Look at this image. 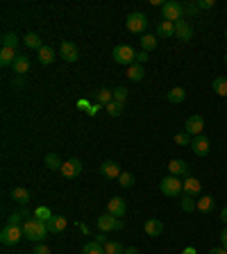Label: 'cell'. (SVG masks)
I'll return each instance as SVG.
<instances>
[{
  "label": "cell",
  "mask_w": 227,
  "mask_h": 254,
  "mask_svg": "<svg viewBox=\"0 0 227 254\" xmlns=\"http://www.w3.org/2000/svg\"><path fill=\"white\" fill-rule=\"evenodd\" d=\"M21 227H23V236L28 238V241H32V243H41L43 238L50 234L48 223H43V220H36L34 216L25 220Z\"/></svg>",
  "instance_id": "cell-1"
},
{
  "label": "cell",
  "mask_w": 227,
  "mask_h": 254,
  "mask_svg": "<svg viewBox=\"0 0 227 254\" xmlns=\"http://www.w3.org/2000/svg\"><path fill=\"white\" fill-rule=\"evenodd\" d=\"M23 238L25 236H23V227H21V225H5L2 231H0V241H2V245H7V248L18 245Z\"/></svg>",
  "instance_id": "cell-2"
},
{
  "label": "cell",
  "mask_w": 227,
  "mask_h": 254,
  "mask_svg": "<svg viewBox=\"0 0 227 254\" xmlns=\"http://www.w3.org/2000/svg\"><path fill=\"white\" fill-rule=\"evenodd\" d=\"M125 28L132 32V34H145V30H148V16L141 12H132L127 14L125 18Z\"/></svg>",
  "instance_id": "cell-3"
},
{
  "label": "cell",
  "mask_w": 227,
  "mask_h": 254,
  "mask_svg": "<svg viewBox=\"0 0 227 254\" xmlns=\"http://www.w3.org/2000/svg\"><path fill=\"white\" fill-rule=\"evenodd\" d=\"M162 16L168 23H177L184 16V5L177 2V0H168V2H162Z\"/></svg>",
  "instance_id": "cell-4"
},
{
  "label": "cell",
  "mask_w": 227,
  "mask_h": 254,
  "mask_svg": "<svg viewBox=\"0 0 227 254\" xmlns=\"http://www.w3.org/2000/svg\"><path fill=\"white\" fill-rule=\"evenodd\" d=\"M112 55H114V61H116V64H123V66H127V68L134 64V59H137V50L132 46H127V43L116 46Z\"/></svg>",
  "instance_id": "cell-5"
},
{
  "label": "cell",
  "mask_w": 227,
  "mask_h": 254,
  "mask_svg": "<svg viewBox=\"0 0 227 254\" xmlns=\"http://www.w3.org/2000/svg\"><path fill=\"white\" fill-rule=\"evenodd\" d=\"M159 191H162L166 198H177V195L184 193V189H182V182H179V177H175V175H168V177H164L162 182H159Z\"/></svg>",
  "instance_id": "cell-6"
},
{
  "label": "cell",
  "mask_w": 227,
  "mask_h": 254,
  "mask_svg": "<svg viewBox=\"0 0 227 254\" xmlns=\"http://www.w3.org/2000/svg\"><path fill=\"white\" fill-rule=\"evenodd\" d=\"M98 229L105 231V234H109V231H120L123 229V218H116L112 213H105V216L98 218Z\"/></svg>",
  "instance_id": "cell-7"
},
{
  "label": "cell",
  "mask_w": 227,
  "mask_h": 254,
  "mask_svg": "<svg viewBox=\"0 0 227 254\" xmlns=\"http://www.w3.org/2000/svg\"><path fill=\"white\" fill-rule=\"evenodd\" d=\"M204 130V118L200 116V113H193V116H189L184 123V132L191 136H200Z\"/></svg>",
  "instance_id": "cell-8"
},
{
  "label": "cell",
  "mask_w": 227,
  "mask_h": 254,
  "mask_svg": "<svg viewBox=\"0 0 227 254\" xmlns=\"http://www.w3.org/2000/svg\"><path fill=\"white\" fill-rule=\"evenodd\" d=\"M191 150L196 157H207L211 150V141L207 139V136H193V141H191Z\"/></svg>",
  "instance_id": "cell-9"
},
{
  "label": "cell",
  "mask_w": 227,
  "mask_h": 254,
  "mask_svg": "<svg viewBox=\"0 0 227 254\" xmlns=\"http://www.w3.org/2000/svg\"><path fill=\"white\" fill-rule=\"evenodd\" d=\"M59 57L64 61H68V64H73V61H78L80 59V50H78V46L73 41H64L59 46Z\"/></svg>",
  "instance_id": "cell-10"
},
{
  "label": "cell",
  "mask_w": 227,
  "mask_h": 254,
  "mask_svg": "<svg viewBox=\"0 0 227 254\" xmlns=\"http://www.w3.org/2000/svg\"><path fill=\"white\" fill-rule=\"evenodd\" d=\"M61 175H64L66 179H73V177H78L80 172H82V161L78 159V157H73V159L64 161V166H61Z\"/></svg>",
  "instance_id": "cell-11"
},
{
  "label": "cell",
  "mask_w": 227,
  "mask_h": 254,
  "mask_svg": "<svg viewBox=\"0 0 227 254\" xmlns=\"http://www.w3.org/2000/svg\"><path fill=\"white\" fill-rule=\"evenodd\" d=\"M175 36H177L179 41H191V36H193V28H191V23H189V21H184V18H182V21H177V23H175Z\"/></svg>",
  "instance_id": "cell-12"
},
{
  "label": "cell",
  "mask_w": 227,
  "mask_h": 254,
  "mask_svg": "<svg viewBox=\"0 0 227 254\" xmlns=\"http://www.w3.org/2000/svg\"><path fill=\"white\" fill-rule=\"evenodd\" d=\"M168 170L175 177H189V164L184 159H170L168 161Z\"/></svg>",
  "instance_id": "cell-13"
},
{
  "label": "cell",
  "mask_w": 227,
  "mask_h": 254,
  "mask_svg": "<svg viewBox=\"0 0 227 254\" xmlns=\"http://www.w3.org/2000/svg\"><path fill=\"white\" fill-rule=\"evenodd\" d=\"M125 211H127V207H125V200H123V198H112V200L107 202V213L116 216V218H123Z\"/></svg>",
  "instance_id": "cell-14"
},
{
  "label": "cell",
  "mask_w": 227,
  "mask_h": 254,
  "mask_svg": "<svg viewBox=\"0 0 227 254\" xmlns=\"http://www.w3.org/2000/svg\"><path fill=\"white\" fill-rule=\"evenodd\" d=\"M182 189H184V195L198 198V195L202 193V184H200V179H196V177H186L184 182H182Z\"/></svg>",
  "instance_id": "cell-15"
},
{
  "label": "cell",
  "mask_w": 227,
  "mask_h": 254,
  "mask_svg": "<svg viewBox=\"0 0 227 254\" xmlns=\"http://www.w3.org/2000/svg\"><path fill=\"white\" fill-rule=\"evenodd\" d=\"M100 172L107 179H118L120 177V166L116 161H102L100 164Z\"/></svg>",
  "instance_id": "cell-16"
},
{
  "label": "cell",
  "mask_w": 227,
  "mask_h": 254,
  "mask_svg": "<svg viewBox=\"0 0 227 254\" xmlns=\"http://www.w3.org/2000/svg\"><path fill=\"white\" fill-rule=\"evenodd\" d=\"M12 200L25 207V204L32 200V193L28 189H23V186H14V189H12Z\"/></svg>",
  "instance_id": "cell-17"
},
{
  "label": "cell",
  "mask_w": 227,
  "mask_h": 254,
  "mask_svg": "<svg viewBox=\"0 0 227 254\" xmlns=\"http://www.w3.org/2000/svg\"><path fill=\"white\" fill-rule=\"evenodd\" d=\"M162 231H164L162 220H157V218L145 220V234H148V236H162Z\"/></svg>",
  "instance_id": "cell-18"
},
{
  "label": "cell",
  "mask_w": 227,
  "mask_h": 254,
  "mask_svg": "<svg viewBox=\"0 0 227 254\" xmlns=\"http://www.w3.org/2000/svg\"><path fill=\"white\" fill-rule=\"evenodd\" d=\"M214 207H216V200L211 195H200V198H198V211L200 213H211Z\"/></svg>",
  "instance_id": "cell-19"
},
{
  "label": "cell",
  "mask_w": 227,
  "mask_h": 254,
  "mask_svg": "<svg viewBox=\"0 0 227 254\" xmlns=\"http://www.w3.org/2000/svg\"><path fill=\"white\" fill-rule=\"evenodd\" d=\"M66 223H68V220H66L64 216H53V218L48 220V229H50V234H61V231L66 229Z\"/></svg>",
  "instance_id": "cell-20"
},
{
  "label": "cell",
  "mask_w": 227,
  "mask_h": 254,
  "mask_svg": "<svg viewBox=\"0 0 227 254\" xmlns=\"http://www.w3.org/2000/svg\"><path fill=\"white\" fill-rule=\"evenodd\" d=\"M12 68H14V73H16V75H25V73H30V59H28L25 55H18Z\"/></svg>",
  "instance_id": "cell-21"
},
{
  "label": "cell",
  "mask_w": 227,
  "mask_h": 254,
  "mask_svg": "<svg viewBox=\"0 0 227 254\" xmlns=\"http://www.w3.org/2000/svg\"><path fill=\"white\" fill-rule=\"evenodd\" d=\"M157 36H159V39H170V36H175V23L162 21V23L157 25Z\"/></svg>",
  "instance_id": "cell-22"
},
{
  "label": "cell",
  "mask_w": 227,
  "mask_h": 254,
  "mask_svg": "<svg viewBox=\"0 0 227 254\" xmlns=\"http://www.w3.org/2000/svg\"><path fill=\"white\" fill-rule=\"evenodd\" d=\"M16 50H9V48H2L0 50V66L2 68H7V66H14V61H16Z\"/></svg>",
  "instance_id": "cell-23"
},
{
  "label": "cell",
  "mask_w": 227,
  "mask_h": 254,
  "mask_svg": "<svg viewBox=\"0 0 227 254\" xmlns=\"http://www.w3.org/2000/svg\"><path fill=\"white\" fill-rule=\"evenodd\" d=\"M186 98V91L182 89V86H175V89H170L166 93V100L170 102V105H179V102H184Z\"/></svg>",
  "instance_id": "cell-24"
},
{
  "label": "cell",
  "mask_w": 227,
  "mask_h": 254,
  "mask_svg": "<svg viewBox=\"0 0 227 254\" xmlns=\"http://www.w3.org/2000/svg\"><path fill=\"white\" fill-rule=\"evenodd\" d=\"M55 57H57V53L53 50V46H43L41 50H39V61H41L43 66H48L55 61Z\"/></svg>",
  "instance_id": "cell-25"
},
{
  "label": "cell",
  "mask_w": 227,
  "mask_h": 254,
  "mask_svg": "<svg viewBox=\"0 0 227 254\" xmlns=\"http://www.w3.org/2000/svg\"><path fill=\"white\" fill-rule=\"evenodd\" d=\"M25 46L30 48V50H36V53H39V50L43 48L41 36L36 34V32H28V34H25Z\"/></svg>",
  "instance_id": "cell-26"
},
{
  "label": "cell",
  "mask_w": 227,
  "mask_h": 254,
  "mask_svg": "<svg viewBox=\"0 0 227 254\" xmlns=\"http://www.w3.org/2000/svg\"><path fill=\"white\" fill-rule=\"evenodd\" d=\"M143 75H145V71H143V66L141 64H132L130 68H127V77H130L132 82H141Z\"/></svg>",
  "instance_id": "cell-27"
},
{
  "label": "cell",
  "mask_w": 227,
  "mask_h": 254,
  "mask_svg": "<svg viewBox=\"0 0 227 254\" xmlns=\"http://www.w3.org/2000/svg\"><path fill=\"white\" fill-rule=\"evenodd\" d=\"M139 39H141V50H145V53H152L157 48V34H143Z\"/></svg>",
  "instance_id": "cell-28"
},
{
  "label": "cell",
  "mask_w": 227,
  "mask_h": 254,
  "mask_svg": "<svg viewBox=\"0 0 227 254\" xmlns=\"http://www.w3.org/2000/svg\"><path fill=\"white\" fill-rule=\"evenodd\" d=\"M179 207H182V211H186V213L198 211V200L191 198V195H184V198L179 200Z\"/></svg>",
  "instance_id": "cell-29"
},
{
  "label": "cell",
  "mask_w": 227,
  "mask_h": 254,
  "mask_svg": "<svg viewBox=\"0 0 227 254\" xmlns=\"http://www.w3.org/2000/svg\"><path fill=\"white\" fill-rule=\"evenodd\" d=\"M61 166H64V161H61L55 152L46 154V168H48V170H61Z\"/></svg>",
  "instance_id": "cell-30"
},
{
  "label": "cell",
  "mask_w": 227,
  "mask_h": 254,
  "mask_svg": "<svg viewBox=\"0 0 227 254\" xmlns=\"http://www.w3.org/2000/svg\"><path fill=\"white\" fill-rule=\"evenodd\" d=\"M82 254H105V245H100L96 241H89L82 248Z\"/></svg>",
  "instance_id": "cell-31"
},
{
  "label": "cell",
  "mask_w": 227,
  "mask_h": 254,
  "mask_svg": "<svg viewBox=\"0 0 227 254\" xmlns=\"http://www.w3.org/2000/svg\"><path fill=\"white\" fill-rule=\"evenodd\" d=\"M16 46H18V36L14 34V32H7V34H2V48L16 50Z\"/></svg>",
  "instance_id": "cell-32"
},
{
  "label": "cell",
  "mask_w": 227,
  "mask_h": 254,
  "mask_svg": "<svg viewBox=\"0 0 227 254\" xmlns=\"http://www.w3.org/2000/svg\"><path fill=\"white\" fill-rule=\"evenodd\" d=\"M214 91L223 98H227V77H216L214 80Z\"/></svg>",
  "instance_id": "cell-33"
},
{
  "label": "cell",
  "mask_w": 227,
  "mask_h": 254,
  "mask_svg": "<svg viewBox=\"0 0 227 254\" xmlns=\"http://www.w3.org/2000/svg\"><path fill=\"white\" fill-rule=\"evenodd\" d=\"M96 98H98V102H100V105L107 107L109 102H114V91H112V89H100Z\"/></svg>",
  "instance_id": "cell-34"
},
{
  "label": "cell",
  "mask_w": 227,
  "mask_h": 254,
  "mask_svg": "<svg viewBox=\"0 0 227 254\" xmlns=\"http://www.w3.org/2000/svg\"><path fill=\"white\" fill-rule=\"evenodd\" d=\"M118 184L123 189H132V186H134V175H132V172H120Z\"/></svg>",
  "instance_id": "cell-35"
},
{
  "label": "cell",
  "mask_w": 227,
  "mask_h": 254,
  "mask_svg": "<svg viewBox=\"0 0 227 254\" xmlns=\"http://www.w3.org/2000/svg\"><path fill=\"white\" fill-rule=\"evenodd\" d=\"M191 141H193V136L186 134V132H177V134H175V143H177V145H189V148H191Z\"/></svg>",
  "instance_id": "cell-36"
},
{
  "label": "cell",
  "mask_w": 227,
  "mask_h": 254,
  "mask_svg": "<svg viewBox=\"0 0 227 254\" xmlns=\"http://www.w3.org/2000/svg\"><path fill=\"white\" fill-rule=\"evenodd\" d=\"M125 250H123V245L116 241H109L107 245H105V254H123Z\"/></svg>",
  "instance_id": "cell-37"
},
{
  "label": "cell",
  "mask_w": 227,
  "mask_h": 254,
  "mask_svg": "<svg viewBox=\"0 0 227 254\" xmlns=\"http://www.w3.org/2000/svg\"><path fill=\"white\" fill-rule=\"evenodd\" d=\"M112 91H114V100L120 102V105H125V100H127V89L125 86H116V89H112Z\"/></svg>",
  "instance_id": "cell-38"
},
{
  "label": "cell",
  "mask_w": 227,
  "mask_h": 254,
  "mask_svg": "<svg viewBox=\"0 0 227 254\" xmlns=\"http://www.w3.org/2000/svg\"><path fill=\"white\" fill-rule=\"evenodd\" d=\"M105 109H107V113L109 116H114V118H116V116H120V113H123V105H120V102H109L107 107H105Z\"/></svg>",
  "instance_id": "cell-39"
},
{
  "label": "cell",
  "mask_w": 227,
  "mask_h": 254,
  "mask_svg": "<svg viewBox=\"0 0 227 254\" xmlns=\"http://www.w3.org/2000/svg\"><path fill=\"white\" fill-rule=\"evenodd\" d=\"M34 218H36V220H43V223H48V220L53 218V213H50V209L39 207V209L34 211Z\"/></svg>",
  "instance_id": "cell-40"
},
{
  "label": "cell",
  "mask_w": 227,
  "mask_h": 254,
  "mask_svg": "<svg viewBox=\"0 0 227 254\" xmlns=\"http://www.w3.org/2000/svg\"><path fill=\"white\" fill-rule=\"evenodd\" d=\"M198 12H200V9H198V0H193V2H186V5H184V14H186V16H196Z\"/></svg>",
  "instance_id": "cell-41"
},
{
  "label": "cell",
  "mask_w": 227,
  "mask_h": 254,
  "mask_svg": "<svg viewBox=\"0 0 227 254\" xmlns=\"http://www.w3.org/2000/svg\"><path fill=\"white\" fill-rule=\"evenodd\" d=\"M148 59H150V55L145 53V50H137V59H134V64H141V66H143Z\"/></svg>",
  "instance_id": "cell-42"
},
{
  "label": "cell",
  "mask_w": 227,
  "mask_h": 254,
  "mask_svg": "<svg viewBox=\"0 0 227 254\" xmlns=\"http://www.w3.org/2000/svg\"><path fill=\"white\" fill-rule=\"evenodd\" d=\"M21 218H23V216H21V211L12 213V216H9V220H7V225H21Z\"/></svg>",
  "instance_id": "cell-43"
},
{
  "label": "cell",
  "mask_w": 227,
  "mask_h": 254,
  "mask_svg": "<svg viewBox=\"0 0 227 254\" xmlns=\"http://www.w3.org/2000/svg\"><path fill=\"white\" fill-rule=\"evenodd\" d=\"M214 0H198V9H211Z\"/></svg>",
  "instance_id": "cell-44"
},
{
  "label": "cell",
  "mask_w": 227,
  "mask_h": 254,
  "mask_svg": "<svg viewBox=\"0 0 227 254\" xmlns=\"http://www.w3.org/2000/svg\"><path fill=\"white\" fill-rule=\"evenodd\" d=\"M12 86H14V89H23V86H25V82H23V75L14 77V80H12Z\"/></svg>",
  "instance_id": "cell-45"
},
{
  "label": "cell",
  "mask_w": 227,
  "mask_h": 254,
  "mask_svg": "<svg viewBox=\"0 0 227 254\" xmlns=\"http://www.w3.org/2000/svg\"><path fill=\"white\" fill-rule=\"evenodd\" d=\"M34 254H50V248L48 245H43V243H39L34 248Z\"/></svg>",
  "instance_id": "cell-46"
},
{
  "label": "cell",
  "mask_w": 227,
  "mask_h": 254,
  "mask_svg": "<svg viewBox=\"0 0 227 254\" xmlns=\"http://www.w3.org/2000/svg\"><path fill=\"white\" fill-rule=\"evenodd\" d=\"M221 245H223V248L227 250V227H225V229L221 231Z\"/></svg>",
  "instance_id": "cell-47"
},
{
  "label": "cell",
  "mask_w": 227,
  "mask_h": 254,
  "mask_svg": "<svg viewBox=\"0 0 227 254\" xmlns=\"http://www.w3.org/2000/svg\"><path fill=\"white\" fill-rule=\"evenodd\" d=\"M96 243H100V245H107V238H105V231H100V234H98V236H96Z\"/></svg>",
  "instance_id": "cell-48"
},
{
  "label": "cell",
  "mask_w": 227,
  "mask_h": 254,
  "mask_svg": "<svg viewBox=\"0 0 227 254\" xmlns=\"http://www.w3.org/2000/svg\"><path fill=\"white\" fill-rule=\"evenodd\" d=\"M209 254H227V250L221 245V248H211V250H209Z\"/></svg>",
  "instance_id": "cell-49"
},
{
  "label": "cell",
  "mask_w": 227,
  "mask_h": 254,
  "mask_svg": "<svg viewBox=\"0 0 227 254\" xmlns=\"http://www.w3.org/2000/svg\"><path fill=\"white\" fill-rule=\"evenodd\" d=\"M221 220L225 223V227H227V207H223V211H221Z\"/></svg>",
  "instance_id": "cell-50"
},
{
  "label": "cell",
  "mask_w": 227,
  "mask_h": 254,
  "mask_svg": "<svg viewBox=\"0 0 227 254\" xmlns=\"http://www.w3.org/2000/svg\"><path fill=\"white\" fill-rule=\"evenodd\" d=\"M182 254H198V252H196V248H184Z\"/></svg>",
  "instance_id": "cell-51"
},
{
  "label": "cell",
  "mask_w": 227,
  "mask_h": 254,
  "mask_svg": "<svg viewBox=\"0 0 227 254\" xmlns=\"http://www.w3.org/2000/svg\"><path fill=\"white\" fill-rule=\"evenodd\" d=\"M123 254H139V250L137 248H125V252Z\"/></svg>",
  "instance_id": "cell-52"
},
{
  "label": "cell",
  "mask_w": 227,
  "mask_h": 254,
  "mask_svg": "<svg viewBox=\"0 0 227 254\" xmlns=\"http://www.w3.org/2000/svg\"><path fill=\"white\" fill-rule=\"evenodd\" d=\"M225 64H227V53H225Z\"/></svg>",
  "instance_id": "cell-53"
},
{
  "label": "cell",
  "mask_w": 227,
  "mask_h": 254,
  "mask_svg": "<svg viewBox=\"0 0 227 254\" xmlns=\"http://www.w3.org/2000/svg\"><path fill=\"white\" fill-rule=\"evenodd\" d=\"M225 39H227V30H225Z\"/></svg>",
  "instance_id": "cell-54"
},
{
  "label": "cell",
  "mask_w": 227,
  "mask_h": 254,
  "mask_svg": "<svg viewBox=\"0 0 227 254\" xmlns=\"http://www.w3.org/2000/svg\"><path fill=\"white\" fill-rule=\"evenodd\" d=\"M225 102H227V98H225Z\"/></svg>",
  "instance_id": "cell-55"
},
{
  "label": "cell",
  "mask_w": 227,
  "mask_h": 254,
  "mask_svg": "<svg viewBox=\"0 0 227 254\" xmlns=\"http://www.w3.org/2000/svg\"><path fill=\"white\" fill-rule=\"evenodd\" d=\"M32 254H34V252H32Z\"/></svg>",
  "instance_id": "cell-56"
}]
</instances>
